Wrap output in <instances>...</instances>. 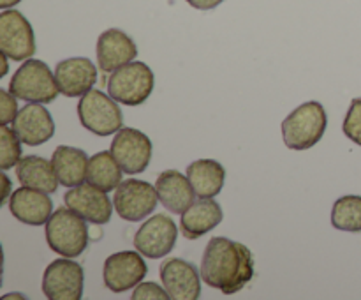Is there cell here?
Returning <instances> with one entry per match:
<instances>
[{
	"instance_id": "7a4b0ae2",
	"label": "cell",
	"mask_w": 361,
	"mask_h": 300,
	"mask_svg": "<svg viewBox=\"0 0 361 300\" xmlns=\"http://www.w3.org/2000/svg\"><path fill=\"white\" fill-rule=\"evenodd\" d=\"M328 127V116L317 101L303 102L282 122V138L291 150H309L321 141Z\"/></svg>"
},
{
	"instance_id": "4316f807",
	"label": "cell",
	"mask_w": 361,
	"mask_h": 300,
	"mask_svg": "<svg viewBox=\"0 0 361 300\" xmlns=\"http://www.w3.org/2000/svg\"><path fill=\"white\" fill-rule=\"evenodd\" d=\"M342 131H344L345 136L351 141H355L356 145L361 147V99H353L351 106L348 109V115H345L344 124H342Z\"/></svg>"
},
{
	"instance_id": "e0dca14e",
	"label": "cell",
	"mask_w": 361,
	"mask_h": 300,
	"mask_svg": "<svg viewBox=\"0 0 361 300\" xmlns=\"http://www.w3.org/2000/svg\"><path fill=\"white\" fill-rule=\"evenodd\" d=\"M137 55L136 42L120 28H108L97 39V64L102 73H113L133 62Z\"/></svg>"
},
{
	"instance_id": "f546056e",
	"label": "cell",
	"mask_w": 361,
	"mask_h": 300,
	"mask_svg": "<svg viewBox=\"0 0 361 300\" xmlns=\"http://www.w3.org/2000/svg\"><path fill=\"white\" fill-rule=\"evenodd\" d=\"M222 2H224V0H187V4H189L190 7H194V9H200V11L215 9V7L221 6Z\"/></svg>"
},
{
	"instance_id": "44dd1931",
	"label": "cell",
	"mask_w": 361,
	"mask_h": 300,
	"mask_svg": "<svg viewBox=\"0 0 361 300\" xmlns=\"http://www.w3.org/2000/svg\"><path fill=\"white\" fill-rule=\"evenodd\" d=\"M187 179L197 198H215L224 187L226 169L214 159H197L187 166Z\"/></svg>"
},
{
	"instance_id": "5b68a950",
	"label": "cell",
	"mask_w": 361,
	"mask_h": 300,
	"mask_svg": "<svg viewBox=\"0 0 361 300\" xmlns=\"http://www.w3.org/2000/svg\"><path fill=\"white\" fill-rule=\"evenodd\" d=\"M155 87L154 71L145 62H129L109 73L108 94L126 106H140Z\"/></svg>"
},
{
	"instance_id": "ac0fdd59",
	"label": "cell",
	"mask_w": 361,
	"mask_h": 300,
	"mask_svg": "<svg viewBox=\"0 0 361 300\" xmlns=\"http://www.w3.org/2000/svg\"><path fill=\"white\" fill-rule=\"evenodd\" d=\"M9 210L23 224L42 226L53 214V203L48 193L21 186L9 198Z\"/></svg>"
},
{
	"instance_id": "d6a6232c",
	"label": "cell",
	"mask_w": 361,
	"mask_h": 300,
	"mask_svg": "<svg viewBox=\"0 0 361 300\" xmlns=\"http://www.w3.org/2000/svg\"><path fill=\"white\" fill-rule=\"evenodd\" d=\"M20 2L21 0H0V7H2V9H11V7H14Z\"/></svg>"
},
{
	"instance_id": "2e32d148",
	"label": "cell",
	"mask_w": 361,
	"mask_h": 300,
	"mask_svg": "<svg viewBox=\"0 0 361 300\" xmlns=\"http://www.w3.org/2000/svg\"><path fill=\"white\" fill-rule=\"evenodd\" d=\"M13 129L20 136L21 143L28 147H39L53 138L55 122L41 102H28L18 112Z\"/></svg>"
},
{
	"instance_id": "4fadbf2b",
	"label": "cell",
	"mask_w": 361,
	"mask_h": 300,
	"mask_svg": "<svg viewBox=\"0 0 361 300\" xmlns=\"http://www.w3.org/2000/svg\"><path fill=\"white\" fill-rule=\"evenodd\" d=\"M67 207L76 212L83 219L94 224H106L111 219L113 207L111 200L108 198L106 191L88 184L69 187V191L63 196Z\"/></svg>"
},
{
	"instance_id": "8fae6325",
	"label": "cell",
	"mask_w": 361,
	"mask_h": 300,
	"mask_svg": "<svg viewBox=\"0 0 361 300\" xmlns=\"http://www.w3.org/2000/svg\"><path fill=\"white\" fill-rule=\"evenodd\" d=\"M178 236L175 221L166 214H155L140 226L134 235V247L143 256L157 260L173 251Z\"/></svg>"
},
{
	"instance_id": "5bb4252c",
	"label": "cell",
	"mask_w": 361,
	"mask_h": 300,
	"mask_svg": "<svg viewBox=\"0 0 361 300\" xmlns=\"http://www.w3.org/2000/svg\"><path fill=\"white\" fill-rule=\"evenodd\" d=\"M161 281L169 299L197 300L201 295V272L189 261L169 258L161 263Z\"/></svg>"
},
{
	"instance_id": "603a6c76",
	"label": "cell",
	"mask_w": 361,
	"mask_h": 300,
	"mask_svg": "<svg viewBox=\"0 0 361 300\" xmlns=\"http://www.w3.org/2000/svg\"><path fill=\"white\" fill-rule=\"evenodd\" d=\"M88 161L85 150L76 147H67V145H60L55 148L51 155L53 168H55L59 182L66 187H74L83 184L87 179Z\"/></svg>"
},
{
	"instance_id": "52a82bcc",
	"label": "cell",
	"mask_w": 361,
	"mask_h": 300,
	"mask_svg": "<svg viewBox=\"0 0 361 300\" xmlns=\"http://www.w3.org/2000/svg\"><path fill=\"white\" fill-rule=\"evenodd\" d=\"M83 284V267L66 256L51 261L42 274V293L49 300H80Z\"/></svg>"
},
{
	"instance_id": "3957f363",
	"label": "cell",
	"mask_w": 361,
	"mask_h": 300,
	"mask_svg": "<svg viewBox=\"0 0 361 300\" xmlns=\"http://www.w3.org/2000/svg\"><path fill=\"white\" fill-rule=\"evenodd\" d=\"M46 242L49 249L66 258H76L88 246L87 219L69 207L56 208L46 222Z\"/></svg>"
},
{
	"instance_id": "83f0119b",
	"label": "cell",
	"mask_w": 361,
	"mask_h": 300,
	"mask_svg": "<svg viewBox=\"0 0 361 300\" xmlns=\"http://www.w3.org/2000/svg\"><path fill=\"white\" fill-rule=\"evenodd\" d=\"M133 299L134 300H168L169 293L166 292V288H161V286L155 284V282L141 281L140 284L134 288Z\"/></svg>"
},
{
	"instance_id": "8992f818",
	"label": "cell",
	"mask_w": 361,
	"mask_h": 300,
	"mask_svg": "<svg viewBox=\"0 0 361 300\" xmlns=\"http://www.w3.org/2000/svg\"><path fill=\"white\" fill-rule=\"evenodd\" d=\"M118 101L109 94L94 90L83 95L78 102V116L81 126L97 136H111L122 129V109L116 104Z\"/></svg>"
},
{
	"instance_id": "d4e9b609",
	"label": "cell",
	"mask_w": 361,
	"mask_h": 300,
	"mask_svg": "<svg viewBox=\"0 0 361 300\" xmlns=\"http://www.w3.org/2000/svg\"><path fill=\"white\" fill-rule=\"evenodd\" d=\"M331 224L341 232H361V196L348 194L338 198L331 208Z\"/></svg>"
},
{
	"instance_id": "ffe728a7",
	"label": "cell",
	"mask_w": 361,
	"mask_h": 300,
	"mask_svg": "<svg viewBox=\"0 0 361 300\" xmlns=\"http://www.w3.org/2000/svg\"><path fill=\"white\" fill-rule=\"evenodd\" d=\"M222 208L214 198H204L201 201H194L189 208L182 214L180 219V229H182L183 236L189 240H196L200 236L207 235L214 228L221 224Z\"/></svg>"
},
{
	"instance_id": "f1b7e54d",
	"label": "cell",
	"mask_w": 361,
	"mask_h": 300,
	"mask_svg": "<svg viewBox=\"0 0 361 300\" xmlns=\"http://www.w3.org/2000/svg\"><path fill=\"white\" fill-rule=\"evenodd\" d=\"M0 99H2V126L13 124L18 115V102L16 95L7 90H0Z\"/></svg>"
},
{
	"instance_id": "9c48e42d",
	"label": "cell",
	"mask_w": 361,
	"mask_h": 300,
	"mask_svg": "<svg viewBox=\"0 0 361 300\" xmlns=\"http://www.w3.org/2000/svg\"><path fill=\"white\" fill-rule=\"evenodd\" d=\"M0 52L16 62H25L35 53L34 30L20 11L4 9L0 13Z\"/></svg>"
},
{
	"instance_id": "9a60e30c",
	"label": "cell",
	"mask_w": 361,
	"mask_h": 300,
	"mask_svg": "<svg viewBox=\"0 0 361 300\" xmlns=\"http://www.w3.org/2000/svg\"><path fill=\"white\" fill-rule=\"evenodd\" d=\"M55 80L62 95L83 97L97 81V67L87 56H73L56 66Z\"/></svg>"
},
{
	"instance_id": "cb8c5ba5",
	"label": "cell",
	"mask_w": 361,
	"mask_h": 300,
	"mask_svg": "<svg viewBox=\"0 0 361 300\" xmlns=\"http://www.w3.org/2000/svg\"><path fill=\"white\" fill-rule=\"evenodd\" d=\"M122 166L118 164L111 150L99 152L88 161L87 180L92 186L109 193L122 184Z\"/></svg>"
},
{
	"instance_id": "836d02e7",
	"label": "cell",
	"mask_w": 361,
	"mask_h": 300,
	"mask_svg": "<svg viewBox=\"0 0 361 300\" xmlns=\"http://www.w3.org/2000/svg\"><path fill=\"white\" fill-rule=\"evenodd\" d=\"M11 299H20V300H27V296L21 295V293H7L4 295V300H11Z\"/></svg>"
},
{
	"instance_id": "4dcf8cb0",
	"label": "cell",
	"mask_w": 361,
	"mask_h": 300,
	"mask_svg": "<svg viewBox=\"0 0 361 300\" xmlns=\"http://www.w3.org/2000/svg\"><path fill=\"white\" fill-rule=\"evenodd\" d=\"M0 179H2V182H4V193H2V200H0V203H7V201H9V198H11V194H13V191H11V182H9V176L6 175V173H2V175H0Z\"/></svg>"
},
{
	"instance_id": "277c9868",
	"label": "cell",
	"mask_w": 361,
	"mask_h": 300,
	"mask_svg": "<svg viewBox=\"0 0 361 300\" xmlns=\"http://www.w3.org/2000/svg\"><path fill=\"white\" fill-rule=\"evenodd\" d=\"M9 92L21 101L41 102V104L55 101L56 95L60 94L55 74L51 73L48 64L37 59L25 60L18 67L11 78Z\"/></svg>"
},
{
	"instance_id": "6da1fadb",
	"label": "cell",
	"mask_w": 361,
	"mask_h": 300,
	"mask_svg": "<svg viewBox=\"0 0 361 300\" xmlns=\"http://www.w3.org/2000/svg\"><path fill=\"white\" fill-rule=\"evenodd\" d=\"M201 277L224 295H235L254 277V258L247 246L226 236H214L201 260Z\"/></svg>"
},
{
	"instance_id": "30bf717a",
	"label": "cell",
	"mask_w": 361,
	"mask_h": 300,
	"mask_svg": "<svg viewBox=\"0 0 361 300\" xmlns=\"http://www.w3.org/2000/svg\"><path fill=\"white\" fill-rule=\"evenodd\" d=\"M147 272L148 267L140 251H120L106 258L102 277L109 292L123 293L136 288Z\"/></svg>"
},
{
	"instance_id": "d6986e66",
	"label": "cell",
	"mask_w": 361,
	"mask_h": 300,
	"mask_svg": "<svg viewBox=\"0 0 361 300\" xmlns=\"http://www.w3.org/2000/svg\"><path fill=\"white\" fill-rule=\"evenodd\" d=\"M155 187H157L159 201L171 214L182 215L196 200V193H194L189 179L183 176L178 169L162 172L159 175Z\"/></svg>"
},
{
	"instance_id": "7c38bea8",
	"label": "cell",
	"mask_w": 361,
	"mask_h": 300,
	"mask_svg": "<svg viewBox=\"0 0 361 300\" xmlns=\"http://www.w3.org/2000/svg\"><path fill=\"white\" fill-rule=\"evenodd\" d=\"M111 154L127 175H136L150 164L152 141L140 129L122 127L111 141Z\"/></svg>"
},
{
	"instance_id": "484cf974",
	"label": "cell",
	"mask_w": 361,
	"mask_h": 300,
	"mask_svg": "<svg viewBox=\"0 0 361 300\" xmlns=\"http://www.w3.org/2000/svg\"><path fill=\"white\" fill-rule=\"evenodd\" d=\"M0 141H2V169L14 168V164L21 161V140L16 131L2 126L0 129Z\"/></svg>"
},
{
	"instance_id": "7402d4cb",
	"label": "cell",
	"mask_w": 361,
	"mask_h": 300,
	"mask_svg": "<svg viewBox=\"0 0 361 300\" xmlns=\"http://www.w3.org/2000/svg\"><path fill=\"white\" fill-rule=\"evenodd\" d=\"M16 175L21 186L42 191V193H56L59 176L51 161H46L41 155H27L21 157L16 164Z\"/></svg>"
},
{
	"instance_id": "ba28073f",
	"label": "cell",
	"mask_w": 361,
	"mask_h": 300,
	"mask_svg": "<svg viewBox=\"0 0 361 300\" xmlns=\"http://www.w3.org/2000/svg\"><path fill=\"white\" fill-rule=\"evenodd\" d=\"M157 187L150 182L137 179H127L116 187L113 205L123 221L137 222L155 210L157 205Z\"/></svg>"
},
{
	"instance_id": "1f68e13d",
	"label": "cell",
	"mask_w": 361,
	"mask_h": 300,
	"mask_svg": "<svg viewBox=\"0 0 361 300\" xmlns=\"http://www.w3.org/2000/svg\"><path fill=\"white\" fill-rule=\"evenodd\" d=\"M0 59H2V71H0V76H6L7 69H9V62H7L9 56H7L6 53H0Z\"/></svg>"
}]
</instances>
